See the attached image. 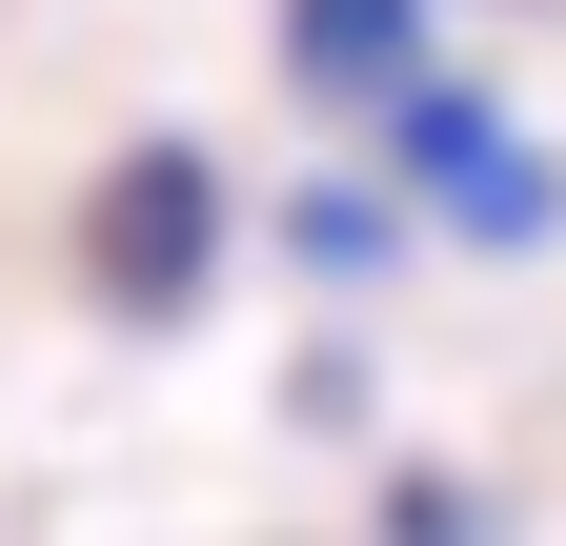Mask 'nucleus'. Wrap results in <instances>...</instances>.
Segmentation results:
<instances>
[{
    "instance_id": "1",
    "label": "nucleus",
    "mask_w": 566,
    "mask_h": 546,
    "mask_svg": "<svg viewBox=\"0 0 566 546\" xmlns=\"http://www.w3.org/2000/svg\"><path fill=\"white\" fill-rule=\"evenodd\" d=\"M202 263H223V182H202V143L102 162V202H82V284H102L122 324H182V304H202Z\"/></svg>"
},
{
    "instance_id": "2",
    "label": "nucleus",
    "mask_w": 566,
    "mask_h": 546,
    "mask_svg": "<svg viewBox=\"0 0 566 546\" xmlns=\"http://www.w3.org/2000/svg\"><path fill=\"white\" fill-rule=\"evenodd\" d=\"M405 162H424V182L465 202V243H546V223H566L546 143H506V122H485L465 82H424V102H405Z\"/></svg>"
},
{
    "instance_id": "3",
    "label": "nucleus",
    "mask_w": 566,
    "mask_h": 546,
    "mask_svg": "<svg viewBox=\"0 0 566 546\" xmlns=\"http://www.w3.org/2000/svg\"><path fill=\"white\" fill-rule=\"evenodd\" d=\"M405 61H424V0H283V82H324V102H405Z\"/></svg>"
},
{
    "instance_id": "4",
    "label": "nucleus",
    "mask_w": 566,
    "mask_h": 546,
    "mask_svg": "<svg viewBox=\"0 0 566 546\" xmlns=\"http://www.w3.org/2000/svg\"><path fill=\"white\" fill-rule=\"evenodd\" d=\"M283 223H304V263H344V284H365V263H385V202H365V182H324V202H283Z\"/></svg>"
},
{
    "instance_id": "5",
    "label": "nucleus",
    "mask_w": 566,
    "mask_h": 546,
    "mask_svg": "<svg viewBox=\"0 0 566 546\" xmlns=\"http://www.w3.org/2000/svg\"><path fill=\"white\" fill-rule=\"evenodd\" d=\"M385 546H485V506L446 486V465H405V486H385Z\"/></svg>"
}]
</instances>
